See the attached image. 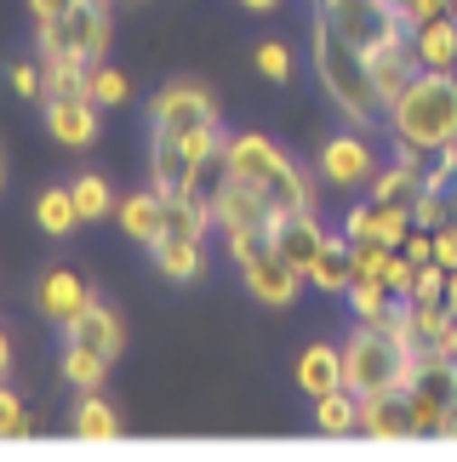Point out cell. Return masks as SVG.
I'll list each match as a JSON object with an SVG mask.
<instances>
[{
	"label": "cell",
	"instance_id": "cell-30",
	"mask_svg": "<svg viewBox=\"0 0 457 462\" xmlns=\"http://www.w3.org/2000/svg\"><path fill=\"white\" fill-rule=\"evenodd\" d=\"M69 194H75V206H80V223H98V217H115V189L103 183L98 171H80L75 183H69Z\"/></svg>",
	"mask_w": 457,
	"mask_h": 462
},
{
	"label": "cell",
	"instance_id": "cell-17",
	"mask_svg": "<svg viewBox=\"0 0 457 462\" xmlns=\"http://www.w3.org/2000/svg\"><path fill=\"white\" fill-rule=\"evenodd\" d=\"M34 303L46 309V319L51 326H69L86 303H92V291H86V280L75 274V269H51V274H41V286H34Z\"/></svg>",
	"mask_w": 457,
	"mask_h": 462
},
{
	"label": "cell",
	"instance_id": "cell-29",
	"mask_svg": "<svg viewBox=\"0 0 457 462\" xmlns=\"http://www.w3.org/2000/svg\"><path fill=\"white\" fill-rule=\"evenodd\" d=\"M343 297H349V309H355V319H389L395 314V291L383 286L378 274H355V286Z\"/></svg>",
	"mask_w": 457,
	"mask_h": 462
},
{
	"label": "cell",
	"instance_id": "cell-9",
	"mask_svg": "<svg viewBox=\"0 0 457 462\" xmlns=\"http://www.w3.org/2000/svg\"><path fill=\"white\" fill-rule=\"evenodd\" d=\"M314 166H321V177L331 189H360V183L378 177V149H372V137H360V132H338V137L321 143Z\"/></svg>",
	"mask_w": 457,
	"mask_h": 462
},
{
	"label": "cell",
	"instance_id": "cell-6",
	"mask_svg": "<svg viewBox=\"0 0 457 462\" xmlns=\"http://www.w3.org/2000/svg\"><path fill=\"white\" fill-rule=\"evenodd\" d=\"M314 17L331 23L343 41H355L366 58H372V51H389L400 41H412V29L400 23L395 0H314Z\"/></svg>",
	"mask_w": 457,
	"mask_h": 462
},
{
	"label": "cell",
	"instance_id": "cell-22",
	"mask_svg": "<svg viewBox=\"0 0 457 462\" xmlns=\"http://www.w3.org/2000/svg\"><path fill=\"white\" fill-rule=\"evenodd\" d=\"M297 388H303L309 400H321L331 394V388H349L343 383V348H331V343H314L297 354Z\"/></svg>",
	"mask_w": 457,
	"mask_h": 462
},
{
	"label": "cell",
	"instance_id": "cell-35",
	"mask_svg": "<svg viewBox=\"0 0 457 462\" xmlns=\"http://www.w3.org/2000/svg\"><path fill=\"white\" fill-rule=\"evenodd\" d=\"M92 97L103 103V109H115V103H126V97H132V86H126V75H120V69L98 63V69H92Z\"/></svg>",
	"mask_w": 457,
	"mask_h": 462
},
{
	"label": "cell",
	"instance_id": "cell-10",
	"mask_svg": "<svg viewBox=\"0 0 457 462\" xmlns=\"http://www.w3.org/2000/svg\"><path fill=\"white\" fill-rule=\"evenodd\" d=\"M429 154H395L389 166H378V177L366 183V200L389 206V211H417L424 200V183H429Z\"/></svg>",
	"mask_w": 457,
	"mask_h": 462
},
{
	"label": "cell",
	"instance_id": "cell-5",
	"mask_svg": "<svg viewBox=\"0 0 457 462\" xmlns=\"http://www.w3.org/2000/svg\"><path fill=\"white\" fill-rule=\"evenodd\" d=\"M41 63H86L98 69L109 51V0H75L69 12L41 23Z\"/></svg>",
	"mask_w": 457,
	"mask_h": 462
},
{
	"label": "cell",
	"instance_id": "cell-44",
	"mask_svg": "<svg viewBox=\"0 0 457 462\" xmlns=\"http://www.w3.org/2000/svg\"><path fill=\"white\" fill-rule=\"evenodd\" d=\"M434 439H452V446H457V400L441 411V422H434Z\"/></svg>",
	"mask_w": 457,
	"mask_h": 462
},
{
	"label": "cell",
	"instance_id": "cell-26",
	"mask_svg": "<svg viewBox=\"0 0 457 462\" xmlns=\"http://www.w3.org/2000/svg\"><path fill=\"white\" fill-rule=\"evenodd\" d=\"M69 429H75V439H92V446H103V439H115V434H120V411L98 394V388H86Z\"/></svg>",
	"mask_w": 457,
	"mask_h": 462
},
{
	"label": "cell",
	"instance_id": "cell-32",
	"mask_svg": "<svg viewBox=\"0 0 457 462\" xmlns=\"http://www.w3.org/2000/svg\"><path fill=\"white\" fill-rule=\"evenodd\" d=\"M115 360H103V354H92V348H75V343H63V383L69 388H103V371H109Z\"/></svg>",
	"mask_w": 457,
	"mask_h": 462
},
{
	"label": "cell",
	"instance_id": "cell-41",
	"mask_svg": "<svg viewBox=\"0 0 457 462\" xmlns=\"http://www.w3.org/2000/svg\"><path fill=\"white\" fill-rule=\"evenodd\" d=\"M434 263H441V269H457V223L434 228Z\"/></svg>",
	"mask_w": 457,
	"mask_h": 462
},
{
	"label": "cell",
	"instance_id": "cell-20",
	"mask_svg": "<svg viewBox=\"0 0 457 462\" xmlns=\"http://www.w3.org/2000/svg\"><path fill=\"white\" fill-rule=\"evenodd\" d=\"M115 217H120V228H126L132 240H144V245H154L166 235V194L161 189H144V194H126V200L115 206Z\"/></svg>",
	"mask_w": 457,
	"mask_h": 462
},
{
	"label": "cell",
	"instance_id": "cell-31",
	"mask_svg": "<svg viewBox=\"0 0 457 462\" xmlns=\"http://www.w3.org/2000/svg\"><path fill=\"white\" fill-rule=\"evenodd\" d=\"M34 223H41L46 235H75V223H80L75 194H69V189H46L41 200H34Z\"/></svg>",
	"mask_w": 457,
	"mask_h": 462
},
{
	"label": "cell",
	"instance_id": "cell-11",
	"mask_svg": "<svg viewBox=\"0 0 457 462\" xmlns=\"http://www.w3.org/2000/svg\"><path fill=\"white\" fill-rule=\"evenodd\" d=\"M240 280H246V291H252L263 309H292L309 274L292 269L280 252H263V257H252V263H240Z\"/></svg>",
	"mask_w": 457,
	"mask_h": 462
},
{
	"label": "cell",
	"instance_id": "cell-13",
	"mask_svg": "<svg viewBox=\"0 0 457 462\" xmlns=\"http://www.w3.org/2000/svg\"><path fill=\"white\" fill-rule=\"evenodd\" d=\"M98 109L103 103L92 92H69V97H46V132L63 149H92L98 143Z\"/></svg>",
	"mask_w": 457,
	"mask_h": 462
},
{
	"label": "cell",
	"instance_id": "cell-4",
	"mask_svg": "<svg viewBox=\"0 0 457 462\" xmlns=\"http://www.w3.org/2000/svg\"><path fill=\"white\" fill-rule=\"evenodd\" d=\"M417 360V348L400 337L389 319H355L343 343V383L355 394H378V388H400Z\"/></svg>",
	"mask_w": 457,
	"mask_h": 462
},
{
	"label": "cell",
	"instance_id": "cell-2",
	"mask_svg": "<svg viewBox=\"0 0 457 462\" xmlns=\"http://www.w3.org/2000/svg\"><path fill=\"white\" fill-rule=\"evenodd\" d=\"M395 154H441L457 143V75L452 69H424L406 92L389 103Z\"/></svg>",
	"mask_w": 457,
	"mask_h": 462
},
{
	"label": "cell",
	"instance_id": "cell-24",
	"mask_svg": "<svg viewBox=\"0 0 457 462\" xmlns=\"http://www.w3.org/2000/svg\"><path fill=\"white\" fill-rule=\"evenodd\" d=\"M309 280L321 291H349V286H355V240H349V235H326V245H321V257H314Z\"/></svg>",
	"mask_w": 457,
	"mask_h": 462
},
{
	"label": "cell",
	"instance_id": "cell-39",
	"mask_svg": "<svg viewBox=\"0 0 457 462\" xmlns=\"http://www.w3.org/2000/svg\"><path fill=\"white\" fill-rule=\"evenodd\" d=\"M257 69H263L269 80H292V51L280 46V41H263V46H257Z\"/></svg>",
	"mask_w": 457,
	"mask_h": 462
},
{
	"label": "cell",
	"instance_id": "cell-42",
	"mask_svg": "<svg viewBox=\"0 0 457 462\" xmlns=\"http://www.w3.org/2000/svg\"><path fill=\"white\" fill-rule=\"evenodd\" d=\"M429 354H446V360H457V314L446 319V331L434 337V348H429Z\"/></svg>",
	"mask_w": 457,
	"mask_h": 462
},
{
	"label": "cell",
	"instance_id": "cell-43",
	"mask_svg": "<svg viewBox=\"0 0 457 462\" xmlns=\"http://www.w3.org/2000/svg\"><path fill=\"white\" fill-rule=\"evenodd\" d=\"M75 0H29V12H34V23H46V17H58V12H69Z\"/></svg>",
	"mask_w": 457,
	"mask_h": 462
},
{
	"label": "cell",
	"instance_id": "cell-12",
	"mask_svg": "<svg viewBox=\"0 0 457 462\" xmlns=\"http://www.w3.org/2000/svg\"><path fill=\"white\" fill-rule=\"evenodd\" d=\"M212 211H218V228H223V235H252V228H275V211H269V200H263V189H257V183H246V177H235V171H228V183L218 189Z\"/></svg>",
	"mask_w": 457,
	"mask_h": 462
},
{
	"label": "cell",
	"instance_id": "cell-25",
	"mask_svg": "<svg viewBox=\"0 0 457 462\" xmlns=\"http://www.w3.org/2000/svg\"><path fill=\"white\" fill-rule=\"evenodd\" d=\"M314 429H321L326 439L360 434V394H355V388H331V394L314 400Z\"/></svg>",
	"mask_w": 457,
	"mask_h": 462
},
{
	"label": "cell",
	"instance_id": "cell-40",
	"mask_svg": "<svg viewBox=\"0 0 457 462\" xmlns=\"http://www.w3.org/2000/svg\"><path fill=\"white\" fill-rule=\"evenodd\" d=\"M6 80H12V92H17V97H41L46 69H41V63H12V69H6Z\"/></svg>",
	"mask_w": 457,
	"mask_h": 462
},
{
	"label": "cell",
	"instance_id": "cell-19",
	"mask_svg": "<svg viewBox=\"0 0 457 462\" xmlns=\"http://www.w3.org/2000/svg\"><path fill=\"white\" fill-rule=\"evenodd\" d=\"M412 58H417V69H452L457 75V17L452 12L412 29Z\"/></svg>",
	"mask_w": 457,
	"mask_h": 462
},
{
	"label": "cell",
	"instance_id": "cell-47",
	"mask_svg": "<svg viewBox=\"0 0 457 462\" xmlns=\"http://www.w3.org/2000/svg\"><path fill=\"white\" fill-rule=\"evenodd\" d=\"M0 183H6V166H0Z\"/></svg>",
	"mask_w": 457,
	"mask_h": 462
},
{
	"label": "cell",
	"instance_id": "cell-7",
	"mask_svg": "<svg viewBox=\"0 0 457 462\" xmlns=\"http://www.w3.org/2000/svg\"><path fill=\"white\" fill-rule=\"evenodd\" d=\"M360 434L378 439V446H406V439H429L424 434V411H417L412 388H378V394H360Z\"/></svg>",
	"mask_w": 457,
	"mask_h": 462
},
{
	"label": "cell",
	"instance_id": "cell-33",
	"mask_svg": "<svg viewBox=\"0 0 457 462\" xmlns=\"http://www.w3.org/2000/svg\"><path fill=\"white\" fill-rule=\"evenodd\" d=\"M69 92H92V69L86 63H46V97H69Z\"/></svg>",
	"mask_w": 457,
	"mask_h": 462
},
{
	"label": "cell",
	"instance_id": "cell-27",
	"mask_svg": "<svg viewBox=\"0 0 457 462\" xmlns=\"http://www.w3.org/2000/svg\"><path fill=\"white\" fill-rule=\"evenodd\" d=\"M149 252H154V263H161L166 280H201V269H206L201 240H183V235H161Z\"/></svg>",
	"mask_w": 457,
	"mask_h": 462
},
{
	"label": "cell",
	"instance_id": "cell-1",
	"mask_svg": "<svg viewBox=\"0 0 457 462\" xmlns=\"http://www.w3.org/2000/svg\"><path fill=\"white\" fill-rule=\"evenodd\" d=\"M223 143L228 137L218 126V103H212L206 86L178 80V86H166V92L149 103V183L161 189L166 200L189 194L195 171Z\"/></svg>",
	"mask_w": 457,
	"mask_h": 462
},
{
	"label": "cell",
	"instance_id": "cell-23",
	"mask_svg": "<svg viewBox=\"0 0 457 462\" xmlns=\"http://www.w3.org/2000/svg\"><path fill=\"white\" fill-rule=\"evenodd\" d=\"M417 75H424V69H417V58H412V41H400V46H389V51H372V80H378L383 115H389V103L406 92Z\"/></svg>",
	"mask_w": 457,
	"mask_h": 462
},
{
	"label": "cell",
	"instance_id": "cell-16",
	"mask_svg": "<svg viewBox=\"0 0 457 462\" xmlns=\"http://www.w3.org/2000/svg\"><path fill=\"white\" fill-rule=\"evenodd\" d=\"M326 245V228L314 223V211H280L275 217V252L292 263V269H314V257H321Z\"/></svg>",
	"mask_w": 457,
	"mask_h": 462
},
{
	"label": "cell",
	"instance_id": "cell-8",
	"mask_svg": "<svg viewBox=\"0 0 457 462\" xmlns=\"http://www.w3.org/2000/svg\"><path fill=\"white\" fill-rule=\"evenodd\" d=\"M406 388H412L417 411H424V434L434 439V422L457 400V360H446V354H417L412 371H406Z\"/></svg>",
	"mask_w": 457,
	"mask_h": 462
},
{
	"label": "cell",
	"instance_id": "cell-37",
	"mask_svg": "<svg viewBox=\"0 0 457 462\" xmlns=\"http://www.w3.org/2000/svg\"><path fill=\"white\" fill-rule=\"evenodd\" d=\"M378 280H383V286H389L395 297H412V280H417V263H412L406 252H395L389 263H383V274H378Z\"/></svg>",
	"mask_w": 457,
	"mask_h": 462
},
{
	"label": "cell",
	"instance_id": "cell-18",
	"mask_svg": "<svg viewBox=\"0 0 457 462\" xmlns=\"http://www.w3.org/2000/svg\"><path fill=\"white\" fill-rule=\"evenodd\" d=\"M257 189H263V200H269L275 217H280V211H314V177H309L303 166H297L292 154L280 160V166H275L269 177H263Z\"/></svg>",
	"mask_w": 457,
	"mask_h": 462
},
{
	"label": "cell",
	"instance_id": "cell-28",
	"mask_svg": "<svg viewBox=\"0 0 457 462\" xmlns=\"http://www.w3.org/2000/svg\"><path fill=\"white\" fill-rule=\"evenodd\" d=\"M218 223V211L195 200V194H178V200H166V235H183V240H206Z\"/></svg>",
	"mask_w": 457,
	"mask_h": 462
},
{
	"label": "cell",
	"instance_id": "cell-15",
	"mask_svg": "<svg viewBox=\"0 0 457 462\" xmlns=\"http://www.w3.org/2000/svg\"><path fill=\"white\" fill-rule=\"evenodd\" d=\"M63 343H75V348H92V354H103V360H115L120 348H126V326L115 319V309H103L98 297L86 303L75 319L63 326Z\"/></svg>",
	"mask_w": 457,
	"mask_h": 462
},
{
	"label": "cell",
	"instance_id": "cell-3",
	"mask_svg": "<svg viewBox=\"0 0 457 462\" xmlns=\"http://www.w3.org/2000/svg\"><path fill=\"white\" fill-rule=\"evenodd\" d=\"M314 75H321L326 97L338 103L355 126H366V120L383 115V97H378V80H372V58H366L355 41H343L331 23H321V17H314Z\"/></svg>",
	"mask_w": 457,
	"mask_h": 462
},
{
	"label": "cell",
	"instance_id": "cell-46",
	"mask_svg": "<svg viewBox=\"0 0 457 462\" xmlns=\"http://www.w3.org/2000/svg\"><path fill=\"white\" fill-rule=\"evenodd\" d=\"M240 6H246V12H275L280 0H240Z\"/></svg>",
	"mask_w": 457,
	"mask_h": 462
},
{
	"label": "cell",
	"instance_id": "cell-45",
	"mask_svg": "<svg viewBox=\"0 0 457 462\" xmlns=\"http://www.w3.org/2000/svg\"><path fill=\"white\" fill-rule=\"evenodd\" d=\"M6 365H12V343H6V331H0V377H6Z\"/></svg>",
	"mask_w": 457,
	"mask_h": 462
},
{
	"label": "cell",
	"instance_id": "cell-21",
	"mask_svg": "<svg viewBox=\"0 0 457 462\" xmlns=\"http://www.w3.org/2000/svg\"><path fill=\"white\" fill-rule=\"evenodd\" d=\"M223 160H228V171H235V177H246V183H263V177H269L286 154H280L263 132H240V137H228V143H223Z\"/></svg>",
	"mask_w": 457,
	"mask_h": 462
},
{
	"label": "cell",
	"instance_id": "cell-14",
	"mask_svg": "<svg viewBox=\"0 0 457 462\" xmlns=\"http://www.w3.org/2000/svg\"><path fill=\"white\" fill-rule=\"evenodd\" d=\"M417 228H441V223H457V149H441L429 166V183H424V200L412 211Z\"/></svg>",
	"mask_w": 457,
	"mask_h": 462
},
{
	"label": "cell",
	"instance_id": "cell-36",
	"mask_svg": "<svg viewBox=\"0 0 457 462\" xmlns=\"http://www.w3.org/2000/svg\"><path fill=\"white\" fill-rule=\"evenodd\" d=\"M446 274L452 269H441V263H424L417 280H412V297H417V303H446Z\"/></svg>",
	"mask_w": 457,
	"mask_h": 462
},
{
	"label": "cell",
	"instance_id": "cell-38",
	"mask_svg": "<svg viewBox=\"0 0 457 462\" xmlns=\"http://www.w3.org/2000/svg\"><path fill=\"white\" fill-rule=\"evenodd\" d=\"M395 12H400L406 29H417V23H429V17H441V12H457V0H395Z\"/></svg>",
	"mask_w": 457,
	"mask_h": 462
},
{
	"label": "cell",
	"instance_id": "cell-34",
	"mask_svg": "<svg viewBox=\"0 0 457 462\" xmlns=\"http://www.w3.org/2000/svg\"><path fill=\"white\" fill-rule=\"evenodd\" d=\"M29 434V405L6 388V377H0V439H23Z\"/></svg>",
	"mask_w": 457,
	"mask_h": 462
}]
</instances>
